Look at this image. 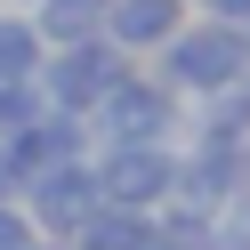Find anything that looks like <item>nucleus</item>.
Returning a JSON list of instances; mask_svg holds the SVG:
<instances>
[{"instance_id": "obj_9", "label": "nucleus", "mask_w": 250, "mask_h": 250, "mask_svg": "<svg viewBox=\"0 0 250 250\" xmlns=\"http://www.w3.org/2000/svg\"><path fill=\"white\" fill-rule=\"evenodd\" d=\"M210 250H250V186L210 218Z\"/></svg>"}, {"instance_id": "obj_12", "label": "nucleus", "mask_w": 250, "mask_h": 250, "mask_svg": "<svg viewBox=\"0 0 250 250\" xmlns=\"http://www.w3.org/2000/svg\"><path fill=\"white\" fill-rule=\"evenodd\" d=\"M0 202H17V178H8V162H0Z\"/></svg>"}, {"instance_id": "obj_13", "label": "nucleus", "mask_w": 250, "mask_h": 250, "mask_svg": "<svg viewBox=\"0 0 250 250\" xmlns=\"http://www.w3.org/2000/svg\"><path fill=\"white\" fill-rule=\"evenodd\" d=\"M0 8H33V0H0Z\"/></svg>"}, {"instance_id": "obj_7", "label": "nucleus", "mask_w": 250, "mask_h": 250, "mask_svg": "<svg viewBox=\"0 0 250 250\" xmlns=\"http://www.w3.org/2000/svg\"><path fill=\"white\" fill-rule=\"evenodd\" d=\"M24 17H33L41 49H73V41H97L105 33V0H33Z\"/></svg>"}, {"instance_id": "obj_4", "label": "nucleus", "mask_w": 250, "mask_h": 250, "mask_svg": "<svg viewBox=\"0 0 250 250\" xmlns=\"http://www.w3.org/2000/svg\"><path fill=\"white\" fill-rule=\"evenodd\" d=\"M89 178H97L105 210H162L169 178H178V146H97Z\"/></svg>"}, {"instance_id": "obj_1", "label": "nucleus", "mask_w": 250, "mask_h": 250, "mask_svg": "<svg viewBox=\"0 0 250 250\" xmlns=\"http://www.w3.org/2000/svg\"><path fill=\"white\" fill-rule=\"evenodd\" d=\"M242 73H250V41H242V24L186 17L178 33L153 49V81H162L178 105H202V97H218V89H234Z\"/></svg>"}, {"instance_id": "obj_3", "label": "nucleus", "mask_w": 250, "mask_h": 250, "mask_svg": "<svg viewBox=\"0 0 250 250\" xmlns=\"http://www.w3.org/2000/svg\"><path fill=\"white\" fill-rule=\"evenodd\" d=\"M121 73H129V57L97 33V41H73V49H49V57H41V73H33V89H41V105L89 121V113H97V97L121 81Z\"/></svg>"}, {"instance_id": "obj_8", "label": "nucleus", "mask_w": 250, "mask_h": 250, "mask_svg": "<svg viewBox=\"0 0 250 250\" xmlns=\"http://www.w3.org/2000/svg\"><path fill=\"white\" fill-rule=\"evenodd\" d=\"M41 33H33V17L24 8H0V81H33L41 73Z\"/></svg>"}, {"instance_id": "obj_11", "label": "nucleus", "mask_w": 250, "mask_h": 250, "mask_svg": "<svg viewBox=\"0 0 250 250\" xmlns=\"http://www.w3.org/2000/svg\"><path fill=\"white\" fill-rule=\"evenodd\" d=\"M194 17H210V24H250V0H186Z\"/></svg>"}, {"instance_id": "obj_10", "label": "nucleus", "mask_w": 250, "mask_h": 250, "mask_svg": "<svg viewBox=\"0 0 250 250\" xmlns=\"http://www.w3.org/2000/svg\"><path fill=\"white\" fill-rule=\"evenodd\" d=\"M24 242H33V218L17 202H0V250H24Z\"/></svg>"}, {"instance_id": "obj_14", "label": "nucleus", "mask_w": 250, "mask_h": 250, "mask_svg": "<svg viewBox=\"0 0 250 250\" xmlns=\"http://www.w3.org/2000/svg\"><path fill=\"white\" fill-rule=\"evenodd\" d=\"M242 162H250V137H242Z\"/></svg>"}, {"instance_id": "obj_5", "label": "nucleus", "mask_w": 250, "mask_h": 250, "mask_svg": "<svg viewBox=\"0 0 250 250\" xmlns=\"http://www.w3.org/2000/svg\"><path fill=\"white\" fill-rule=\"evenodd\" d=\"M17 210L33 218V234H49V242H73V234H81L89 218L105 210V202H97V178H89V153H81V162L41 169V178H24V186H17Z\"/></svg>"}, {"instance_id": "obj_2", "label": "nucleus", "mask_w": 250, "mask_h": 250, "mask_svg": "<svg viewBox=\"0 0 250 250\" xmlns=\"http://www.w3.org/2000/svg\"><path fill=\"white\" fill-rule=\"evenodd\" d=\"M178 121H186V105L169 97L153 73L129 65V73H121V81L97 97L89 137H97V146H178ZM97 146H89V153H97Z\"/></svg>"}, {"instance_id": "obj_6", "label": "nucleus", "mask_w": 250, "mask_h": 250, "mask_svg": "<svg viewBox=\"0 0 250 250\" xmlns=\"http://www.w3.org/2000/svg\"><path fill=\"white\" fill-rule=\"evenodd\" d=\"M186 24V0H105V41L121 57H153Z\"/></svg>"}]
</instances>
